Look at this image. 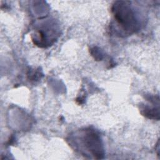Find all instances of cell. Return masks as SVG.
<instances>
[{"instance_id":"obj_1","label":"cell","mask_w":160,"mask_h":160,"mask_svg":"<svg viewBox=\"0 0 160 160\" xmlns=\"http://www.w3.org/2000/svg\"><path fill=\"white\" fill-rule=\"evenodd\" d=\"M112 12L117 23L125 31L131 33L138 29V21L129 1H116L112 6Z\"/></svg>"},{"instance_id":"obj_2","label":"cell","mask_w":160,"mask_h":160,"mask_svg":"<svg viewBox=\"0 0 160 160\" xmlns=\"http://www.w3.org/2000/svg\"><path fill=\"white\" fill-rule=\"evenodd\" d=\"M82 139V144L94 156V158H102L104 151L101 139L94 130H86L83 134Z\"/></svg>"},{"instance_id":"obj_3","label":"cell","mask_w":160,"mask_h":160,"mask_svg":"<svg viewBox=\"0 0 160 160\" xmlns=\"http://www.w3.org/2000/svg\"><path fill=\"white\" fill-rule=\"evenodd\" d=\"M141 114L149 119H154L158 120L159 119V108H151L148 106H144L141 109Z\"/></svg>"},{"instance_id":"obj_4","label":"cell","mask_w":160,"mask_h":160,"mask_svg":"<svg viewBox=\"0 0 160 160\" xmlns=\"http://www.w3.org/2000/svg\"><path fill=\"white\" fill-rule=\"evenodd\" d=\"M91 54L92 56H94V59L97 61H101L102 58V54L99 50V49L97 48L96 47L92 48L91 49Z\"/></svg>"}]
</instances>
